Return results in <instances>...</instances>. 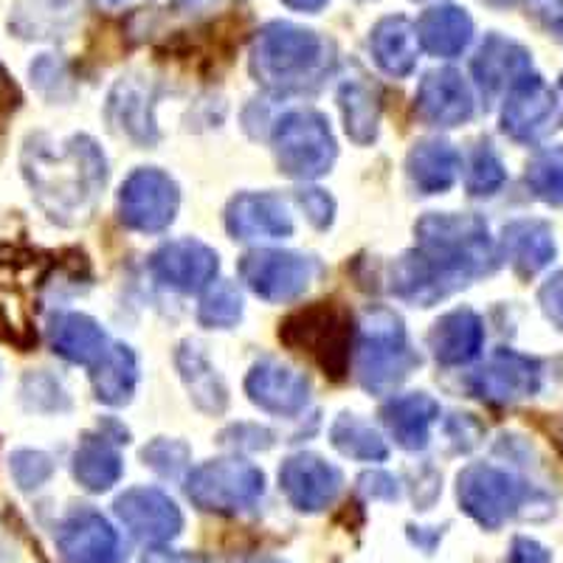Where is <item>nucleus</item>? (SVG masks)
<instances>
[{
    "label": "nucleus",
    "mask_w": 563,
    "mask_h": 563,
    "mask_svg": "<svg viewBox=\"0 0 563 563\" xmlns=\"http://www.w3.org/2000/svg\"><path fill=\"white\" fill-rule=\"evenodd\" d=\"M417 249L391 265V294L429 308L496 268V245L474 214H426L415 225Z\"/></svg>",
    "instance_id": "nucleus-1"
},
{
    "label": "nucleus",
    "mask_w": 563,
    "mask_h": 563,
    "mask_svg": "<svg viewBox=\"0 0 563 563\" xmlns=\"http://www.w3.org/2000/svg\"><path fill=\"white\" fill-rule=\"evenodd\" d=\"M23 173L48 218L65 225L85 223L108 180V161L97 141L74 135L65 144L29 139L23 150Z\"/></svg>",
    "instance_id": "nucleus-2"
},
{
    "label": "nucleus",
    "mask_w": 563,
    "mask_h": 563,
    "mask_svg": "<svg viewBox=\"0 0 563 563\" xmlns=\"http://www.w3.org/2000/svg\"><path fill=\"white\" fill-rule=\"evenodd\" d=\"M327 63L330 54L324 40L294 23H268L256 34L251 52V70L256 82H263L274 93L310 88L324 77Z\"/></svg>",
    "instance_id": "nucleus-3"
},
{
    "label": "nucleus",
    "mask_w": 563,
    "mask_h": 563,
    "mask_svg": "<svg viewBox=\"0 0 563 563\" xmlns=\"http://www.w3.org/2000/svg\"><path fill=\"white\" fill-rule=\"evenodd\" d=\"M417 366H420V355L411 350L400 316L386 308L366 310L358 327V344H355L358 384L372 395H386L404 384Z\"/></svg>",
    "instance_id": "nucleus-4"
},
{
    "label": "nucleus",
    "mask_w": 563,
    "mask_h": 563,
    "mask_svg": "<svg viewBox=\"0 0 563 563\" xmlns=\"http://www.w3.org/2000/svg\"><path fill=\"white\" fill-rule=\"evenodd\" d=\"M274 155L279 173L313 180L335 164V139L327 119L316 110H290L274 128Z\"/></svg>",
    "instance_id": "nucleus-5"
},
{
    "label": "nucleus",
    "mask_w": 563,
    "mask_h": 563,
    "mask_svg": "<svg viewBox=\"0 0 563 563\" xmlns=\"http://www.w3.org/2000/svg\"><path fill=\"white\" fill-rule=\"evenodd\" d=\"M265 476L243 460H214L195 467L186 479V496L195 507L220 516H234L256 505L263 496Z\"/></svg>",
    "instance_id": "nucleus-6"
},
{
    "label": "nucleus",
    "mask_w": 563,
    "mask_h": 563,
    "mask_svg": "<svg viewBox=\"0 0 563 563\" xmlns=\"http://www.w3.org/2000/svg\"><path fill=\"white\" fill-rule=\"evenodd\" d=\"M352 321L335 305H316L290 316L279 330V339L299 352H308L310 358L319 361L333 378H341V372L350 364V339Z\"/></svg>",
    "instance_id": "nucleus-7"
},
{
    "label": "nucleus",
    "mask_w": 563,
    "mask_h": 563,
    "mask_svg": "<svg viewBox=\"0 0 563 563\" xmlns=\"http://www.w3.org/2000/svg\"><path fill=\"white\" fill-rule=\"evenodd\" d=\"M462 510L485 530H499L507 519L521 510L530 490L516 476L493 465H467L456 485Z\"/></svg>",
    "instance_id": "nucleus-8"
},
{
    "label": "nucleus",
    "mask_w": 563,
    "mask_h": 563,
    "mask_svg": "<svg viewBox=\"0 0 563 563\" xmlns=\"http://www.w3.org/2000/svg\"><path fill=\"white\" fill-rule=\"evenodd\" d=\"M178 184L155 167L135 169L119 192V220L141 234H158L169 229L178 214Z\"/></svg>",
    "instance_id": "nucleus-9"
},
{
    "label": "nucleus",
    "mask_w": 563,
    "mask_h": 563,
    "mask_svg": "<svg viewBox=\"0 0 563 563\" xmlns=\"http://www.w3.org/2000/svg\"><path fill=\"white\" fill-rule=\"evenodd\" d=\"M319 265L305 254H294V251H251L240 260V276L254 290L260 299L274 301H294L305 296L310 288Z\"/></svg>",
    "instance_id": "nucleus-10"
},
{
    "label": "nucleus",
    "mask_w": 563,
    "mask_h": 563,
    "mask_svg": "<svg viewBox=\"0 0 563 563\" xmlns=\"http://www.w3.org/2000/svg\"><path fill=\"white\" fill-rule=\"evenodd\" d=\"M467 386L487 404H519L541 389V364L516 350H499L467 378Z\"/></svg>",
    "instance_id": "nucleus-11"
},
{
    "label": "nucleus",
    "mask_w": 563,
    "mask_h": 563,
    "mask_svg": "<svg viewBox=\"0 0 563 563\" xmlns=\"http://www.w3.org/2000/svg\"><path fill=\"white\" fill-rule=\"evenodd\" d=\"M115 516L141 544H169L184 530V516L167 493L155 487H130L115 499Z\"/></svg>",
    "instance_id": "nucleus-12"
},
{
    "label": "nucleus",
    "mask_w": 563,
    "mask_h": 563,
    "mask_svg": "<svg viewBox=\"0 0 563 563\" xmlns=\"http://www.w3.org/2000/svg\"><path fill=\"white\" fill-rule=\"evenodd\" d=\"M57 547L68 563H122L124 547L119 532L97 510L79 507L68 512L57 530Z\"/></svg>",
    "instance_id": "nucleus-13"
},
{
    "label": "nucleus",
    "mask_w": 563,
    "mask_h": 563,
    "mask_svg": "<svg viewBox=\"0 0 563 563\" xmlns=\"http://www.w3.org/2000/svg\"><path fill=\"white\" fill-rule=\"evenodd\" d=\"M558 113L555 90L538 77L527 74L519 82L507 90L505 108H501V130L512 141H538L552 128V119Z\"/></svg>",
    "instance_id": "nucleus-14"
},
{
    "label": "nucleus",
    "mask_w": 563,
    "mask_h": 563,
    "mask_svg": "<svg viewBox=\"0 0 563 563\" xmlns=\"http://www.w3.org/2000/svg\"><path fill=\"white\" fill-rule=\"evenodd\" d=\"M341 471L316 454H294L279 471V487L301 512H321L339 499Z\"/></svg>",
    "instance_id": "nucleus-15"
},
{
    "label": "nucleus",
    "mask_w": 563,
    "mask_h": 563,
    "mask_svg": "<svg viewBox=\"0 0 563 563\" xmlns=\"http://www.w3.org/2000/svg\"><path fill=\"white\" fill-rule=\"evenodd\" d=\"M218 254L200 240H173L161 245L150 260L155 279L180 294H198L218 276Z\"/></svg>",
    "instance_id": "nucleus-16"
},
{
    "label": "nucleus",
    "mask_w": 563,
    "mask_h": 563,
    "mask_svg": "<svg viewBox=\"0 0 563 563\" xmlns=\"http://www.w3.org/2000/svg\"><path fill=\"white\" fill-rule=\"evenodd\" d=\"M245 391H249L251 404L260 406L268 415L296 417L299 411H305L310 400V380L294 366L265 358L251 366L249 378H245Z\"/></svg>",
    "instance_id": "nucleus-17"
},
{
    "label": "nucleus",
    "mask_w": 563,
    "mask_h": 563,
    "mask_svg": "<svg viewBox=\"0 0 563 563\" xmlns=\"http://www.w3.org/2000/svg\"><path fill=\"white\" fill-rule=\"evenodd\" d=\"M417 115L434 128H456L474 115V93L460 70L440 68L426 74L417 90Z\"/></svg>",
    "instance_id": "nucleus-18"
},
{
    "label": "nucleus",
    "mask_w": 563,
    "mask_h": 563,
    "mask_svg": "<svg viewBox=\"0 0 563 563\" xmlns=\"http://www.w3.org/2000/svg\"><path fill=\"white\" fill-rule=\"evenodd\" d=\"M225 229L234 240H285L294 234V218L276 195L243 192L225 209Z\"/></svg>",
    "instance_id": "nucleus-19"
},
{
    "label": "nucleus",
    "mask_w": 563,
    "mask_h": 563,
    "mask_svg": "<svg viewBox=\"0 0 563 563\" xmlns=\"http://www.w3.org/2000/svg\"><path fill=\"white\" fill-rule=\"evenodd\" d=\"M527 74H532L530 52L516 40L499 37V34H490L474 57V77L487 97L510 90Z\"/></svg>",
    "instance_id": "nucleus-20"
},
{
    "label": "nucleus",
    "mask_w": 563,
    "mask_h": 563,
    "mask_svg": "<svg viewBox=\"0 0 563 563\" xmlns=\"http://www.w3.org/2000/svg\"><path fill=\"white\" fill-rule=\"evenodd\" d=\"M482 344H485V324L471 308L445 313L429 333V346L442 366H462L474 361Z\"/></svg>",
    "instance_id": "nucleus-21"
},
{
    "label": "nucleus",
    "mask_w": 563,
    "mask_h": 563,
    "mask_svg": "<svg viewBox=\"0 0 563 563\" xmlns=\"http://www.w3.org/2000/svg\"><path fill=\"white\" fill-rule=\"evenodd\" d=\"M384 420L400 449L422 451L429 445L431 426L440 420V404L426 391H411L386 404Z\"/></svg>",
    "instance_id": "nucleus-22"
},
{
    "label": "nucleus",
    "mask_w": 563,
    "mask_h": 563,
    "mask_svg": "<svg viewBox=\"0 0 563 563\" xmlns=\"http://www.w3.org/2000/svg\"><path fill=\"white\" fill-rule=\"evenodd\" d=\"M501 245L516 274L525 279L544 271L555 260V238L544 220H512L510 225H505Z\"/></svg>",
    "instance_id": "nucleus-23"
},
{
    "label": "nucleus",
    "mask_w": 563,
    "mask_h": 563,
    "mask_svg": "<svg viewBox=\"0 0 563 563\" xmlns=\"http://www.w3.org/2000/svg\"><path fill=\"white\" fill-rule=\"evenodd\" d=\"M406 169H409L411 184L422 195L449 192L456 175H460V153L451 147L449 141L422 139L411 147L409 158H406Z\"/></svg>",
    "instance_id": "nucleus-24"
},
{
    "label": "nucleus",
    "mask_w": 563,
    "mask_h": 563,
    "mask_svg": "<svg viewBox=\"0 0 563 563\" xmlns=\"http://www.w3.org/2000/svg\"><path fill=\"white\" fill-rule=\"evenodd\" d=\"M48 335L54 352H59L70 364L97 366L110 350L102 327L82 313H59L48 327Z\"/></svg>",
    "instance_id": "nucleus-25"
},
{
    "label": "nucleus",
    "mask_w": 563,
    "mask_h": 563,
    "mask_svg": "<svg viewBox=\"0 0 563 563\" xmlns=\"http://www.w3.org/2000/svg\"><path fill=\"white\" fill-rule=\"evenodd\" d=\"M372 57L389 77H409L417 68V54H420V37L417 26L406 18H384L372 29L369 37Z\"/></svg>",
    "instance_id": "nucleus-26"
},
{
    "label": "nucleus",
    "mask_w": 563,
    "mask_h": 563,
    "mask_svg": "<svg viewBox=\"0 0 563 563\" xmlns=\"http://www.w3.org/2000/svg\"><path fill=\"white\" fill-rule=\"evenodd\" d=\"M417 37L434 57H460L474 37V20L460 7H434L417 20Z\"/></svg>",
    "instance_id": "nucleus-27"
},
{
    "label": "nucleus",
    "mask_w": 563,
    "mask_h": 563,
    "mask_svg": "<svg viewBox=\"0 0 563 563\" xmlns=\"http://www.w3.org/2000/svg\"><path fill=\"white\" fill-rule=\"evenodd\" d=\"M79 0H18L9 14V29L23 40L59 37L74 26Z\"/></svg>",
    "instance_id": "nucleus-28"
},
{
    "label": "nucleus",
    "mask_w": 563,
    "mask_h": 563,
    "mask_svg": "<svg viewBox=\"0 0 563 563\" xmlns=\"http://www.w3.org/2000/svg\"><path fill=\"white\" fill-rule=\"evenodd\" d=\"M108 119L139 144H153L158 139L153 122V97L144 82L122 79L115 85L108 102Z\"/></svg>",
    "instance_id": "nucleus-29"
},
{
    "label": "nucleus",
    "mask_w": 563,
    "mask_h": 563,
    "mask_svg": "<svg viewBox=\"0 0 563 563\" xmlns=\"http://www.w3.org/2000/svg\"><path fill=\"white\" fill-rule=\"evenodd\" d=\"M180 369V378H184L189 397L195 400L200 411L206 415H223L225 406H229V389H225L223 378L218 375V369L209 364L200 346L195 341H184L175 355Z\"/></svg>",
    "instance_id": "nucleus-30"
},
{
    "label": "nucleus",
    "mask_w": 563,
    "mask_h": 563,
    "mask_svg": "<svg viewBox=\"0 0 563 563\" xmlns=\"http://www.w3.org/2000/svg\"><path fill=\"white\" fill-rule=\"evenodd\" d=\"M339 104L344 113V130L355 144L366 147L378 139L380 97L364 79H346L339 88Z\"/></svg>",
    "instance_id": "nucleus-31"
},
{
    "label": "nucleus",
    "mask_w": 563,
    "mask_h": 563,
    "mask_svg": "<svg viewBox=\"0 0 563 563\" xmlns=\"http://www.w3.org/2000/svg\"><path fill=\"white\" fill-rule=\"evenodd\" d=\"M74 476L90 493L110 490L115 482L122 479V456L104 434H88L74 454Z\"/></svg>",
    "instance_id": "nucleus-32"
},
{
    "label": "nucleus",
    "mask_w": 563,
    "mask_h": 563,
    "mask_svg": "<svg viewBox=\"0 0 563 563\" xmlns=\"http://www.w3.org/2000/svg\"><path fill=\"white\" fill-rule=\"evenodd\" d=\"M139 384V361L128 344H113L93 372V389L108 406H124Z\"/></svg>",
    "instance_id": "nucleus-33"
},
{
    "label": "nucleus",
    "mask_w": 563,
    "mask_h": 563,
    "mask_svg": "<svg viewBox=\"0 0 563 563\" xmlns=\"http://www.w3.org/2000/svg\"><path fill=\"white\" fill-rule=\"evenodd\" d=\"M330 440L350 460L384 462L389 456V445H386L384 437L355 415H341L330 429Z\"/></svg>",
    "instance_id": "nucleus-34"
},
{
    "label": "nucleus",
    "mask_w": 563,
    "mask_h": 563,
    "mask_svg": "<svg viewBox=\"0 0 563 563\" xmlns=\"http://www.w3.org/2000/svg\"><path fill=\"white\" fill-rule=\"evenodd\" d=\"M530 192L550 206H563V144L538 153L525 175Z\"/></svg>",
    "instance_id": "nucleus-35"
},
{
    "label": "nucleus",
    "mask_w": 563,
    "mask_h": 563,
    "mask_svg": "<svg viewBox=\"0 0 563 563\" xmlns=\"http://www.w3.org/2000/svg\"><path fill=\"white\" fill-rule=\"evenodd\" d=\"M243 319V296H240L234 282H214L206 296L200 299L198 321L211 330H229Z\"/></svg>",
    "instance_id": "nucleus-36"
},
{
    "label": "nucleus",
    "mask_w": 563,
    "mask_h": 563,
    "mask_svg": "<svg viewBox=\"0 0 563 563\" xmlns=\"http://www.w3.org/2000/svg\"><path fill=\"white\" fill-rule=\"evenodd\" d=\"M507 173L501 158L496 155V150L490 144H479L471 155V164H467V192L471 195H496L505 186Z\"/></svg>",
    "instance_id": "nucleus-37"
},
{
    "label": "nucleus",
    "mask_w": 563,
    "mask_h": 563,
    "mask_svg": "<svg viewBox=\"0 0 563 563\" xmlns=\"http://www.w3.org/2000/svg\"><path fill=\"white\" fill-rule=\"evenodd\" d=\"M141 456H144V462H147L153 471H158L161 476H178L180 471L186 467V462H189V449H186L184 442L178 440H155L150 442L147 449L141 451Z\"/></svg>",
    "instance_id": "nucleus-38"
},
{
    "label": "nucleus",
    "mask_w": 563,
    "mask_h": 563,
    "mask_svg": "<svg viewBox=\"0 0 563 563\" xmlns=\"http://www.w3.org/2000/svg\"><path fill=\"white\" fill-rule=\"evenodd\" d=\"M12 476L23 490H34V487L45 485L54 474V462L40 451H18L12 456Z\"/></svg>",
    "instance_id": "nucleus-39"
},
{
    "label": "nucleus",
    "mask_w": 563,
    "mask_h": 563,
    "mask_svg": "<svg viewBox=\"0 0 563 563\" xmlns=\"http://www.w3.org/2000/svg\"><path fill=\"white\" fill-rule=\"evenodd\" d=\"M32 79L37 82V88L43 90L45 97H63L59 93V85H65V79H68V70H65V65L59 63L57 57H40L37 63L32 65Z\"/></svg>",
    "instance_id": "nucleus-40"
},
{
    "label": "nucleus",
    "mask_w": 563,
    "mask_h": 563,
    "mask_svg": "<svg viewBox=\"0 0 563 563\" xmlns=\"http://www.w3.org/2000/svg\"><path fill=\"white\" fill-rule=\"evenodd\" d=\"M299 203L316 229H327V225L333 223L335 203L333 198L327 192H321V189H305V192H299Z\"/></svg>",
    "instance_id": "nucleus-41"
},
{
    "label": "nucleus",
    "mask_w": 563,
    "mask_h": 563,
    "mask_svg": "<svg viewBox=\"0 0 563 563\" xmlns=\"http://www.w3.org/2000/svg\"><path fill=\"white\" fill-rule=\"evenodd\" d=\"M538 301H541V310H544L547 319H550L558 330H563V271L552 274L550 279L541 285Z\"/></svg>",
    "instance_id": "nucleus-42"
},
{
    "label": "nucleus",
    "mask_w": 563,
    "mask_h": 563,
    "mask_svg": "<svg viewBox=\"0 0 563 563\" xmlns=\"http://www.w3.org/2000/svg\"><path fill=\"white\" fill-rule=\"evenodd\" d=\"M550 552L544 547L532 541V538L519 536L510 547V563H550Z\"/></svg>",
    "instance_id": "nucleus-43"
},
{
    "label": "nucleus",
    "mask_w": 563,
    "mask_h": 563,
    "mask_svg": "<svg viewBox=\"0 0 563 563\" xmlns=\"http://www.w3.org/2000/svg\"><path fill=\"white\" fill-rule=\"evenodd\" d=\"M20 104V90L18 85L12 82V77L7 74V68L0 65V115L12 113Z\"/></svg>",
    "instance_id": "nucleus-44"
},
{
    "label": "nucleus",
    "mask_w": 563,
    "mask_h": 563,
    "mask_svg": "<svg viewBox=\"0 0 563 563\" xmlns=\"http://www.w3.org/2000/svg\"><path fill=\"white\" fill-rule=\"evenodd\" d=\"M372 496H386V499H397V482L389 474H369L361 479Z\"/></svg>",
    "instance_id": "nucleus-45"
},
{
    "label": "nucleus",
    "mask_w": 563,
    "mask_h": 563,
    "mask_svg": "<svg viewBox=\"0 0 563 563\" xmlns=\"http://www.w3.org/2000/svg\"><path fill=\"white\" fill-rule=\"evenodd\" d=\"M527 7L532 9L538 20H544L547 26H550L552 20L558 18V12H561L563 0H527Z\"/></svg>",
    "instance_id": "nucleus-46"
},
{
    "label": "nucleus",
    "mask_w": 563,
    "mask_h": 563,
    "mask_svg": "<svg viewBox=\"0 0 563 563\" xmlns=\"http://www.w3.org/2000/svg\"><path fill=\"white\" fill-rule=\"evenodd\" d=\"M285 7L294 9V12H319L327 0H282Z\"/></svg>",
    "instance_id": "nucleus-47"
},
{
    "label": "nucleus",
    "mask_w": 563,
    "mask_h": 563,
    "mask_svg": "<svg viewBox=\"0 0 563 563\" xmlns=\"http://www.w3.org/2000/svg\"><path fill=\"white\" fill-rule=\"evenodd\" d=\"M144 563H192V561H186V558L175 555V552H153Z\"/></svg>",
    "instance_id": "nucleus-48"
},
{
    "label": "nucleus",
    "mask_w": 563,
    "mask_h": 563,
    "mask_svg": "<svg viewBox=\"0 0 563 563\" xmlns=\"http://www.w3.org/2000/svg\"><path fill=\"white\" fill-rule=\"evenodd\" d=\"M550 29L563 40V7H561V12H558V18L550 23Z\"/></svg>",
    "instance_id": "nucleus-49"
},
{
    "label": "nucleus",
    "mask_w": 563,
    "mask_h": 563,
    "mask_svg": "<svg viewBox=\"0 0 563 563\" xmlns=\"http://www.w3.org/2000/svg\"><path fill=\"white\" fill-rule=\"evenodd\" d=\"M487 3H496V7H507V3H512V0H487Z\"/></svg>",
    "instance_id": "nucleus-50"
},
{
    "label": "nucleus",
    "mask_w": 563,
    "mask_h": 563,
    "mask_svg": "<svg viewBox=\"0 0 563 563\" xmlns=\"http://www.w3.org/2000/svg\"><path fill=\"white\" fill-rule=\"evenodd\" d=\"M251 563H282V561H274V558H263V561H251Z\"/></svg>",
    "instance_id": "nucleus-51"
},
{
    "label": "nucleus",
    "mask_w": 563,
    "mask_h": 563,
    "mask_svg": "<svg viewBox=\"0 0 563 563\" xmlns=\"http://www.w3.org/2000/svg\"><path fill=\"white\" fill-rule=\"evenodd\" d=\"M186 3H195V0H186Z\"/></svg>",
    "instance_id": "nucleus-52"
}]
</instances>
